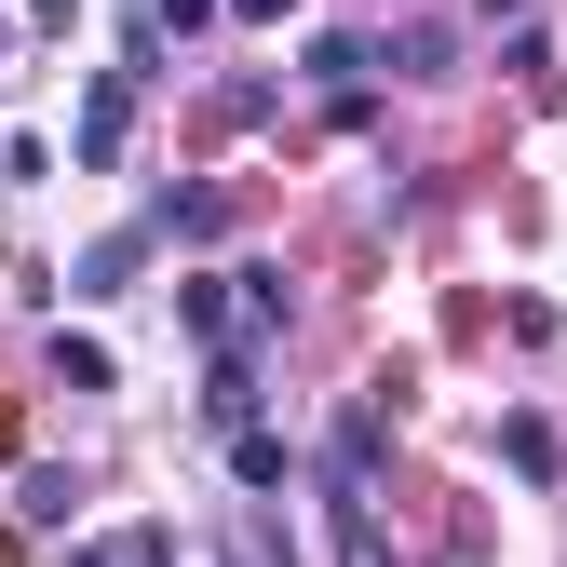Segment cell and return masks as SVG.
<instances>
[{
	"instance_id": "7a4b0ae2",
	"label": "cell",
	"mask_w": 567,
	"mask_h": 567,
	"mask_svg": "<svg viewBox=\"0 0 567 567\" xmlns=\"http://www.w3.org/2000/svg\"><path fill=\"white\" fill-rule=\"evenodd\" d=\"M122 135H135V68H109V82L82 95V135H68V150H82V163H122Z\"/></svg>"
},
{
	"instance_id": "52a82bcc",
	"label": "cell",
	"mask_w": 567,
	"mask_h": 567,
	"mask_svg": "<svg viewBox=\"0 0 567 567\" xmlns=\"http://www.w3.org/2000/svg\"><path fill=\"white\" fill-rule=\"evenodd\" d=\"M230 473L244 486H284V433H230Z\"/></svg>"
},
{
	"instance_id": "3957f363",
	"label": "cell",
	"mask_w": 567,
	"mask_h": 567,
	"mask_svg": "<svg viewBox=\"0 0 567 567\" xmlns=\"http://www.w3.org/2000/svg\"><path fill=\"white\" fill-rule=\"evenodd\" d=\"M135 257H150V230H109L82 270H68V298H122V270H135Z\"/></svg>"
},
{
	"instance_id": "277c9868",
	"label": "cell",
	"mask_w": 567,
	"mask_h": 567,
	"mask_svg": "<svg viewBox=\"0 0 567 567\" xmlns=\"http://www.w3.org/2000/svg\"><path fill=\"white\" fill-rule=\"evenodd\" d=\"M203 419H217V433H257V365H217V379H203Z\"/></svg>"
},
{
	"instance_id": "ba28073f",
	"label": "cell",
	"mask_w": 567,
	"mask_h": 567,
	"mask_svg": "<svg viewBox=\"0 0 567 567\" xmlns=\"http://www.w3.org/2000/svg\"><path fill=\"white\" fill-rule=\"evenodd\" d=\"M230 14H244V28H270V14H284V0H230Z\"/></svg>"
},
{
	"instance_id": "5b68a950",
	"label": "cell",
	"mask_w": 567,
	"mask_h": 567,
	"mask_svg": "<svg viewBox=\"0 0 567 567\" xmlns=\"http://www.w3.org/2000/svg\"><path fill=\"white\" fill-rule=\"evenodd\" d=\"M311 82L351 109V82H365V41H351V28H324V41H311Z\"/></svg>"
},
{
	"instance_id": "6da1fadb",
	"label": "cell",
	"mask_w": 567,
	"mask_h": 567,
	"mask_svg": "<svg viewBox=\"0 0 567 567\" xmlns=\"http://www.w3.org/2000/svg\"><path fill=\"white\" fill-rule=\"evenodd\" d=\"M176 311H189V338L217 351V365H244L257 338H284V284L270 270H217V284H176Z\"/></svg>"
},
{
	"instance_id": "8992f818",
	"label": "cell",
	"mask_w": 567,
	"mask_h": 567,
	"mask_svg": "<svg viewBox=\"0 0 567 567\" xmlns=\"http://www.w3.org/2000/svg\"><path fill=\"white\" fill-rule=\"evenodd\" d=\"M163 28H203V0H135V68L163 54Z\"/></svg>"
}]
</instances>
